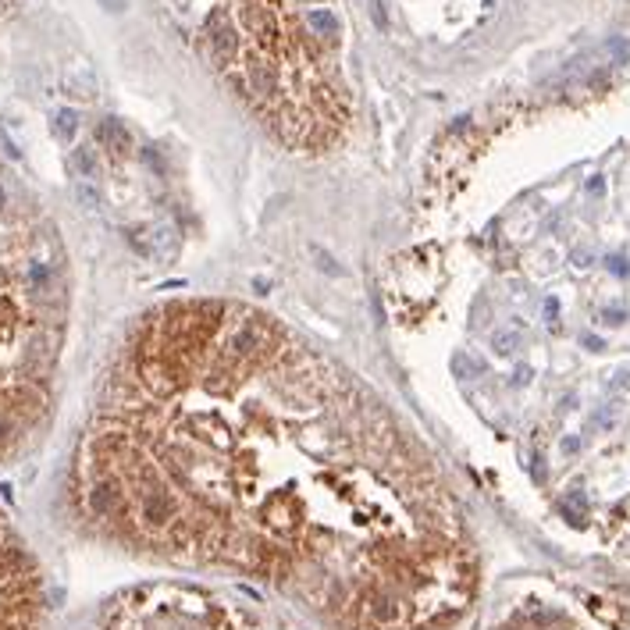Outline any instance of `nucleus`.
Returning <instances> with one entry per match:
<instances>
[{"label":"nucleus","mask_w":630,"mask_h":630,"mask_svg":"<svg viewBox=\"0 0 630 630\" xmlns=\"http://www.w3.org/2000/svg\"><path fill=\"white\" fill-rule=\"evenodd\" d=\"M65 499L89 542L243 577L324 630H449L477 595L460 506L392 410L232 299L129 328Z\"/></svg>","instance_id":"nucleus-1"},{"label":"nucleus","mask_w":630,"mask_h":630,"mask_svg":"<svg viewBox=\"0 0 630 630\" xmlns=\"http://www.w3.org/2000/svg\"><path fill=\"white\" fill-rule=\"evenodd\" d=\"M189 43L285 150L342 143L353 100L335 0H168Z\"/></svg>","instance_id":"nucleus-2"},{"label":"nucleus","mask_w":630,"mask_h":630,"mask_svg":"<svg viewBox=\"0 0 630 630\" xmlns=\"http://www.w3.org/2000/svg\"><path fill=\"white\" fill-rule=\"evenodd\" d=\"M68 257L54 221L0 164V463L43 435L68 335Z\"/></svg>","instance_id":"nucleus-3"},{"label":"nucleus","mask_w":630,"mask_h":630,"mask_svg":"<svg viewBox=\"0 0 630 630\" xmlns=\"http://www.w3.org/2000/svg\"><path fill=\"white\" fill-rule=\"evenodd\" d=\"M79 630H292V623L232 591L146 581L114 591Z\"/></svg>","instance_id":"nucleus-4"},{"label":"nucleus","mask_w":630,"mask_h":630,"mask_svg":"<svg viewBox=\"0 0 630 630\" xmlns=\"http://www.w3.org/2000/svg\"><path fill=\"white\" fill-rule=\"evenodd\" d=\"M0 630H47L43 570L0 509Z\"/></svg>","instance_id":"nucleus-5"},{"label":"nucleus","mask_w":630,"mask_h":630,"mask_svg":"<svg viewBox=\"0 0 630 630\" xmlns=\"http://www.w3.org/2000/svg\"><path fill=\"white\" fill-rule=\"evenodd\" d=\"M129 243L143 260H157V264H171L178 257V235L164 225L157 228H136L129 232Z\"/></svg>","instance_id":"nucleus-6"},{"label":"nucleus","mask_w":630,"mask_h":630,"mask_svg":"<svg viewBox=\"0 0 630 630\" xmlns=\"http://www.w3.org/2000/svg\"><path fill=\"white\" fill-rule=\"evenodd\" d=\"M97 143L107 150V154L122 157V154H129L132 136H129V129H125L122 122H118V118H104V122L97 125Z\"/></svg>","instance_id":"nucleus-7"},{"label":"nucleus","mask_w":630,"mask_h":630,"mask_svg":"<svg viewBox=\"0 0 630 630\" xmlns=\"http://www.w3.org/2000/svg\"><path fill=\"white\" fill-rule=\"evenodd\" d=\"M50 132H54V139L57 143H72L75 139V132H79V114L75 111H68V107H61V111H54V118H50Z\"/></svg>","instance_id":"nucleus-8"},{"label":"nucleus","mask_w":630,"mask_h":630,"mask_svg":"<svg viewBox=\"0 0 630 630\" xmlns=\"http://www.w3.org/2000/svg\"><path fill=\"white\" fill-rule=\"evenodd\" d=\"M68 164H72V171L79 178H97V154H93V146H75Z\"/></svg>","instance_id":"nucleus-9"},{"label":"nucleus","mask_w":630,"mask_h":630,"mask_svg":"<svg viewBox=\"0 0 630 630\" xmlns=\"http://www.w3.org/2000/svg\"><path fill=\"white\" fill-rule=\"evenodd\" d=\"M613 271H620V275H630V264H620V260L613 257Z\"/></svg>","instance_id":"nucleus-10"}]
</instances>
